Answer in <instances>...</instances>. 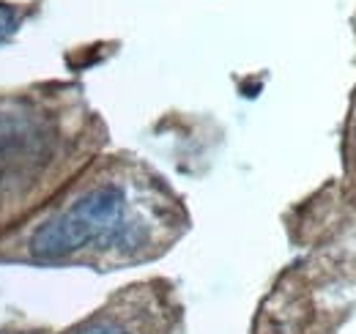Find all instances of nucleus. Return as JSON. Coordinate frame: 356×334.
I'll use <instances>...</instances> for the list:
<instances>
[{"label":"nucleus","instance_id":"7ed1b4c3","mask_svg":"<svg viewBox=\"0 0 356 334\" xmlns=\"http://www.w3.org/2000/svg\"><path fill=\"white\" fill-rule=\"evenodd\" d=\"M77 334H134L129 326H124L121 321H113V318H99V321H90L86 324Z\"/></svg>","mask_w":356,"mask_h":334},{"label":"nucleus","instance_id":"f257e3e1","mask_svg":"<svg viewBox=\"0 0 356 334\" xmlns=\"http://www.w3.org/2000/svg\"><path fill=\"white\" fill-rule=\"evenodd\" d=\"M129 230L127 195L115 184L86 192L66 211L44 222L33 239L31 255L39 260H60L86 247H115Z\"/></svg>","mask_w":356,"mask_h":334},{"label":"nucleus","instance_id":"20e7f679","mask_svg":"<svg viewBox=\"0 0 356 334\" xmlns=\"http://www.w3.org/2000/svg\"><path fill=\"white\" fill-rule=\"evenodd\" d=\"M17 25H19L17 11H14L11 6L0 3V42H3V39H8V36L17 31Z\"/></svg>","mask_w":356,"mask_h":334},{"label":"nucleus","instance_id":"f03ea898","mask_svg":"<svg viewBox=\"0 0 356 334\" xmlns=\"http://www.w3.org/2000/svg\"><path fill=\"white\" fill-rule=\"evenodd\" d=\"M49 151L44 118L19 104L0 107V195L31 184L49 162Z\"/></svg>","mask_w":356,"mask_h":334}]
</instances>
